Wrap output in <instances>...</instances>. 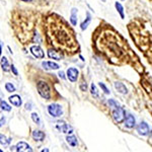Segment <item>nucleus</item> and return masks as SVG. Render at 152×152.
Returning a JSON list of instances; mask_svg holds the SVG:
<instances>
[{"label":"nucleus","mask_w":152,"mask_h":152,"mask_svg":"<svg viewBox=\"0 0 152 152\" xmlns=\"http://www.w3.org/2000/svg\"><path fill=\"white\" fill-rule=\"evenodd\" d=\"M51 24L48 26V39L52 38L50 44L58 48L59 50H64L65 52H75L78 45L73 35V31L67 28L66 23L60 18L57 20L51 18Z\"/></svg>","instance_id":"1"},{"label":"nucleus","mask_w":152,"mask_h":152,"mask_svg":"<svg viewBox=\"0 0 152 152\" xmlns=\"http://www.w3.org/2000/svg\"><path fill=\"white\" fill-rule=\"evenodd\" d=\"M121 37L119 36V34H115L114 37H112L113 43H107L105 44V46L104 47V51L102 52L107 53L109 57H111L112 59H118L121 57L122 54L126 53V44L122 45L119 42V39Z\"/></svg>","instance_id":"2"},{"label":"nucleus","mask_w":152,"mask_h":152,"mask_svg":"<svg viewBox=\"0 0 152 152\" xmlns=\"http://www.w3.org/2000/svg\"><path fill=\"white\" fill-rule=\"evenodd\" d=\"M37 88H38V91L40 95L43 99H50L51 97V91H50V87L46 82L44 81H39L37 84Z\"/></svg>","instance_id":"3"},{"label":"nucleus","mask_w":152,"mask_h":152,"mask_svg":"<svg viewBox=\"0 0 152 152\" xmlns=\"http://www.w3.org/2000/svg\"><path fill=\"white\" fill-rule=\"evenodd\" d=\"M113 119L115 120V122L117 123H122V122L125 121L126 119V114H125L124 109H122L121 107H116V109L113 111Z\"/></svg>","instance_id":"4"},{"label":"nucleus","mask_w":152,"mask_h":152,"mask_svg":"<svg viewBox=\"0 0 152 152\" xmlns=\"http://www.w3.org/2000/svg\"><path fill=\"white\" fill-rule=\"evenodd\" d=\"M48 113L53 118H58L62 115V107L58 104H52L48 107Z\"/></svg>","instance_id":"5"},{"label":"nucleus","mask_w":152,"mask_h":152,"mask_svg":"<svg viewBox=\"0 0 152 152\" xmlns=\"http://www.w3.org/2000/svg\"><path fill=\"white\" fill-rule=\"evenodd\" d=\"M56 128L60 132H63V133H65V134H71L73 132L72 127L65 124V122H58L57 125H56Z\"/></svg>","instance_id":"6"},{"label":"nucleus","mask_w":152,"mask_h":152,"mask_svg":"<svg viewBox=\"0 0 152 152\" xmlns=\"http://www.w3.org/2000/svg\"><path fill=\"white\" fill-rule=\"evenodd\" d=\"M10 150H14V151H33V149H31V147L28 145V143H26V142H19L18 143V145L14 146V147H11Z\"/></svg>","instance_id":"7"},{"label":"nucleus","mask_w":152,"mask_h":152,"mask_svg":"<svg viewBox=\"0 0 152 152\" xmlns=\"http://www.w3.org/2000/svg\"><path fill=\"white\" fill-rule=\"evenodd\" d=\"M137 132H138L140 135H142V136H146V135H148L149 132H150L149 127H148V124H146L145 122H141V123L137 126Z\"/></svg>","instance_id":"8"},{"label":"nucleus","mask_w":152,"mask_h":152,"mask_svg":"<svg viewBox=\"0 0 152 152\" xmlns=\"http://www.w3.org/2000/svg\"><path fill=\"white\" fill-rule=\"evenodd\" d=\"M78 74H79V72H78V70L76 68L71 67L67 70V78L71 82H75L77 80Z\"/></svg>","instance_id":"9"},{"label":"nucleus","mask_w":152,"mask_h":152,"mask_svg":"<svg viewBox=\"0 0 152 152\" xmlns=\"http://www.w3.org/2000/svg\"><path fill=\"white\" fill-rule=\"evenodd\" d=\"M31 52L36 58L43 59L44 57H45V53H44V51L42 50V48L39 47V46H31Z\"/></svg>","instance_id":"10"},{"label":"nucleus","mask_w":152,"mask_h":152,"mask_svg":"<svg viewBox=\"0 0 152 152\" xmlns=\"http://www.w3.org/2000/svg\"><path fill=\"white\" fill-rule=\"evenodd\" d=\"M42 66H43L44 69H46V70H57L59 69V67H60L57 63L51 62V61H44V62H42Z\"/></svg>","instance_id":"11"},{"label":"nucleus","mask_w":152,"mask_h":152,"mask_svg":"<svg viewBox=\"0 0 152 152\" xmlns=\"http://www.w3.org/2000/svg\"><path fill=\"white\" fill-rule=\"evenodd\" d=\"M48 56L51 59H54V60H61V59H63V54L57 50H55V49H50L48 51Z\"/></svg>","instance_id":"12"},{"label":"nucleus","mask_w":152,"mask_h":152,"mask_svg":"<svg viewBox=\"0 0 152 152\" xmlns=\"http://www.w3.org/2000/svg\"><path fill=\"white\" fill-rule=\"evenodd\" d=\"M124 124H125V127H127V128H129V129H132V128H134L135 125H136V120H135V118L132 116V115H128V116L126 117V119H125Z\"/></svg>","instance_id":"13"},{"label":"nucleus","mask_w":152,"mask_h":152,"mask_svg":"<svg viewBox=\"0 0 152 152\" xmlns=\"http://www.w3.org/2000/svg\"><path fill=\"white\" fill-rule=\"evenodd\" d=\"M9 102H10L13 105H15V107H20L21 104H23L21 97L19 96V95H18V94L11 95V96L9 97Z\"/></svg>","instance_id":"14"},{"label":"nucleus","mask_w":152,"mask_h":152,"mask_svg":"<svg viewBox=\"0 0 152 152\" xmlns=\"http://www.w3.org/2000/svg\"><path fill=\"white\" fill-rule=\"evenodd\" d=\"M33 138L36 141H43L45 139V133L40 131V130H36L33 132Z\"/></svg>","instance_id":"15"},{"label":"nucleus","mask_w":152,"mask_h":152,"mask_svg":"<svg viewBox=\"0 0 152 152\" xmlns=\"http://www.w3.org/2000/svg\"><path fill=\"white\" fill-rule=\"evenodd\" d=\"M115 88L120 92V94H126L128 92V89L127 87L125 86L122 82H115Z\"/></svg>","instance_id":"16"},{"label":"nucleus","mask_w":152,"mask_h":152,"mask_svg":"<svg viewBox=\"0 0 152 152\" xmlns=\"http://www.w3.org/2000/svg\"><path fill=\"white\" fill-rule=\"evenodd\" d=\"M70 21H71V23H72V26H76V24H77V9L76 8H72Z\"/></svg>","instance_id":"17"},{"label":"nucleus","mask_w":152,"mask_h":152,"mask_svg":"<svg viewBox=\"0 0 152 152\" xmlns=\"http://www.w3.org/2000/svg\"><path fill=\"white\" fill-rule=\"evenodd\" d=\"M66 141H67V143L69 144L70 146H72V147L77 146V144H78L76 137L72 136V135H70V136H67V137H66Z\"/></svg>","instance_id":"18"},{"label":"nucleus","mask_w":152,"mask_h":152,"mask_svg":"<svg viewBox=\"0 0 152 152\" xmlns=\"http://www.w3.org/2000/svg\"><path fill=\"white\" fill-rule=\"evenodd\" d=\"M1 67H2V70L5 71V72H8L9 71V63H8V60H7L6 57H2L1 58Z\"/></svg>","instance_id":"19"},{"label":"nucleus","mask_w":152,"mask_h":152,"mask_svg":"<svg viewBox=\"0 0 152 152\" xmlns=\"http://www.w3.org/2000/svg\"><path fill=\"white\" fill-rule=\"evenodd\" d=\"M115 6H116V9L118 10V12L120 13L121 18H125V15H124V8H123V6H122V4L119 3V2H116V3H115Z\"/></svg>","instance_id":"20"},{"label":"nucleus","mask_w":152,"mask_h":152,"mask_svg":"<svg viewBox=\"0 0 152 152\" xmlns=\"http://www.w3.org/2000/svg\"><path fill=\"white\" fill-rule=\"evenodd\" d=\"M90 20H91V18H90V14L87 12V18H86V19H85V20L81 23V29H82V31H84V29L87 28L88 24H89V23H90Z\"/></svg>","instance_id":"21"},{"label":"nucleus","mask_w":152,"mask_h":152,"mask_svg":"<svg viewBox=\"0 0 152 152\" xmlns=\"http://www.w3.org/2000/svg\"><path fill=\"white\" fill-rule=\"evenodd\" d=\"M0 104H1V110H2V111H5V112H10L11 111V107H9V105L7 104L3 99H1Z\"/></svg>","instance_id":"22"},{"label":"nucleus","mask_w":152,"mask_h":152,"mask_svg":"<svg viewBox=\"0 0 152 152\" xmlns=\"http://www.w3.org/2000/svg\"><path fill=\"white\" fill-rule=\"evenodd\" d=\"M5 89H6V91H8V92H13V91H15V86H14L12 83L7 82L5 83Z\"/></svg>","instance_id":"23"},{"label":"nucleus","mask_w":152,"mask_h":152,"mask_svg":"<svg viewBox=\"0 0 152 152\" xmlns=\"http://www.w3.org/2000/svg\"><path fill=\"white\" fill-rule=\"evenodd\" d=\"M90 91H91V94L94 97H99V91H97L96 89V86L92 83L91 86H90Z\"/></svg>","instance_id":"24"},{"label":"nucleus","mask_w":152,"mask_h":152,"mask_svg":"<svg viewBox=\"0 0 152 152\" xmlns=\"http://www.w3.org/2000/svg\"><path fill=\"white\" fill-rule=\"evenodd\" d=\"M31 119H33V121L35 122L37 125H40L41 124L40 117H39V115L36 114V113H33V114H31Z\"/></svg>","instance_id":"25"},{"label":"nucleus","mask_w":152,"mask_h":152,"mask_svg":"<svg viewBox=\"0 0 152 152\" xmlns=\"http://www.w3.org/2000/svg\"><path fill=\"white\" fill-rule=\"evenodd\" d=\"M0 138H1V144H2V145H6V144L10 143V141H11L10 138L6 139V137L3 136V135H1V136H0Z\"/></svg>","instance_id":"26"},{"label":"nucleus","mask_w":152,"mask_h":152,"mask_svg":"<svg viewBox=\"0 0 152 152\" xmlns=\"http://www.w3.org/2000/svg\"><path fill=\"white\" fill-rule=\"evenodd\" d=\"M109 104H110V107H115V109H116V107H119L120 105H119V104H118V102H115L114 99H109Z\"/></svg>","instance_id":"27"},{"label":"nucleus","mask_w":152,"mask_h":152,"mask_svg":"<svg viewBox=\"0 0 152 152\" xmlns=\"http://www.w3.org/2000/svg\"><path fill=\"white\" fill-rule=\"evenodd\" d=\"M99 86H100V88H102V90H104V92L105 94H110V90L107 89V87L105 86V85L104 84V83L100 82V83H99Z\"/></svg>","instance_id":"28"},{"label":"nucleus","mask_w":152,"mask_h":152,"mask_svg":"<svg viewBox=\"0 0 152 152\" xmlns=\"http://www.w3.org/2000/svg\"><path fill=\"white\" fill-rule=\"evenodd\" d=\"M10 69H11L12 72H13L14 75H18V70H16V68H15V66H14V65L10 66Z\"/></svg>","instance_id":"29"},{"label":"nucleus","mask_w":152,"mask_h":152,"mask_svg":"<svg viewBox=\"0 0 152 152\" xmlns=\"http://www.w3.org/2000/svg\"><path fill=\"white\" fill-rule=\"evenodd\" d=\"M80 88H81V90H82V91H85V90H86V88H87L86 83L82 82V83H81V85H80Z\"/></svg>","instance_id":"30"},{"label":"nucleus","mask_w":152,"mask_h":152,"mask_svg":"<svg viewBox=\"0 0 152 152\" xmlns=\"http://www.w3.org/2000/svg\"><path fill=\"white\" fill-rule=\"evenodd\" d=\"M58 75H59V77L60 78H62V79H65V74H64V72H62V71H60V72L58 73Z\"/></svg>","instance_id":"31"},{"label":"nucleus","mask_w":152,"mask_h":152,"mask_svg":"<svg viewBox=\"0 0 152 152\" xmlns=\"http://www.w3.org/2000/svg\"><path fill=\"white\" fill-rule=\"evenodd\" d=\"M4 123H5V119H4L3 117H1V124H0V125H1V126H3Z\"/></svg>","instance_id":"32"},{"label":"nucleus","mask_w":152,"mask_h":152,"mask_svg":"<svg viewBox=\"0 0 152 152\" xmlns=\"http://www.w3.org/2000/svg\"><path fill=\"white\" fill-rule=\"evenodd\" d=\"M26 110H31V104H26Z\"/></svg>","instance_id":"33"},{"label":"nucleus","mask_w":152,"mask_h":152,"mask_svg":"<svg viewBox=\"0 0 152 152\" xmlns=\"http://www.w3.org/2000/svg\"><path fill=\"white\" fill-rule=\"evenodd\" d=\"M23 1H26V2H29V1H31V0H23Z\"/></svg>","instance_id":"34"},{"label":"nucleus","mask_w":152,"mask_h":152,"mask_svg":"<svg viewBox=\"0 0 152 152\" xmlns=\"http://www.w3.org/2000/svg\"><path fill=\"white\" fill-rule=\"evenodd\" d=\"M150 138L152 139V132H151V133H150Z\"/></svg>","instance_id":"35"},{"label":"nucleus","mask_w":152,"mask_h":152,"mask_svg":"<svg viewBox=\"0 0 152 152\" xmlns=\"http://www.w3.org/2000/svg\"><path fill=\"white\" fill-rule=\"evenodd\" d=\"M105 1H107V0H102V2H105Z\"/></svg>","instance_id":"36"}]
</instances>
